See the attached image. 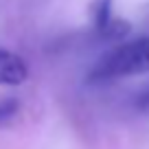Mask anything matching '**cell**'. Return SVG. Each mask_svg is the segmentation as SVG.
<instances>
[{"mask_svg": "<svg viewBox=\"0 0 149 149\" xmlns=\"http://www.w3.org/2000/svg\"><path fill=\"white\" fill-rule=\"evenodd\" d=\"M18 110H20L18 99H0V127L13 121Z\"/></svg>", "mask_w": 149, "mask_h": 149, "instance_id": "3957f363", "label": "cell"}, {"mask_svg": "<svg viewBox=\"0 0 149 149\" xmlns=\"http://www.w3.org/2000/svg\"><path fill=\"white\" fill-rule=\"evenodd\" d=\"M138 103H140L143 107H149V88L140 92V97H138Z\"/></svg>", "mask_w": 149, "mask_h": 149, "instance_id": "277c9868", "label": "cell"}, {"mask_svg": "<svg viewBox=\"0 0 149 149\" xmlns=\"http://www.w3.org/2000/svg\"><path fill=\"white\" fill-rule=\"evenodd\" d=\"M149 72V35L130 40L110 48L97 59L88 74V81H114Z\"/></svg>", "mask_w": 149, "mask_h": 149, "instance_id": "6da1fadb", "label": "cell"}, {"mask_svg": "<svg viewBox=\"0 0 149 149\" xmlns=\"http://www.w3.org/2000/svg\"><path fill=\"white\" fill-rule=\"evenodd\" d=\"M29 77V66L18 53L0 46V86H20Z\"/></svg>", "mask_w": 149, "mask_h": 149, "instance_id": "7a4b0ae2", "label": "cell"}]
</instances>
